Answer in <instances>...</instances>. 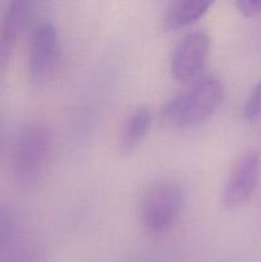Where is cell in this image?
<instances>
[{
	"mask_svg": "<svg viewBox=\"0 0 261 262\" xmlns=\"http://www.w3.org/2000/svg\"><path fill=\"white\" fill-rule=\"evenodd\" d=\"M223 100V82L215 76L200 77L166 102L164 118L173 127H194L211 118Z\"/></svg>",
	"mask_w": 261,
	"mask_h": 262,
	"instance_id": "cell-1",
	"label": "cell"
},
{
	"mask_svg": "<svg viewBox=\"0 0 261 262\" xmlns=\"http://www.w3.org/2000/svg\"><path fill=\"white\" fill-rule=\"evenodd\" d=\"M53 141L45 125L30 124L20 132L13 152L15 181L26 188L36 187L45 177Z\"/></svg>",
	"mask_w": 261,
	"mask_h": 262,
	"instance_id": "cell-2",
	"label": "cell"
},
{
	"mask_svg": "<svg viewBox=\"0 0 261 262\" xmlns=\"http://www.w3.org/2000/svg\"><path fill=\"white\" fill-rule=\"evenodd\" d=\"M184 193L173 181H159L145 192L141 201V223L147 233L163 235L170 232L181 217Z\"/></svg>",
	"mask_w": 261,
	"mask_h": 262,
	"instance_id": "cell-3",
	"label": "cell"
},
{
	"mask_svg": "<svg viewBox=\"0 0 261 262\" xmlns=\"http://www.w3.org/2000/svg\"><path fill=\"white\" fill-rule=\"evenodd\" d=\"M59 58V37L55 25L48 19L32 27L28 42V71L35 83H42L55 71Z\"/></svg>",
	"mask_w": 261,
	"mask_h": 262,
	"instance_id": "cell-4",
	"label": "cell"
},
{
	"mask_svg": "<svg viewBox=\"0 0 261 262\" xmlns=\"http://www.w3.org/2000/svg\"><path fill=\"white\" fill-rule=\"evenodd\" d=\"M261 174V159L255 151H247L235 160L225 182L223 205L234 210L247 205L252 199Z\"/></svg>",
	"mask_w": 261,
	"mask_h": 262,
	"instance_id": "cell-5",
	"label": "cell"
},
{
	"mask_svg": "<svg viewBox=\"0 0 261 262\" xmlns=\"http://www.w3.org/2000/svg\"><path fill=\"white\" fill-rule=\"evenodd\" d=\"M210 55V37L205 31L194 30L177 43L171 56V73L179 82H193L201 77Z\"/></svg>",
	"mask_w": 261,
	"mask_h": 262,
	"instance_id": "cell-6",
	"label": "cell"
},
{
	"mask_svg": "<svg viewBox=\"0 0 261 262\" xmlns=\"http://www.w3.org/2000/svg\"><path fill=\"white\" fill-rule=\"evenodd\" d=\"M31 12V3L25 0L10 2L0 23V76L7 67L18 36L25 28Z\"/></svg>",
	"mask_w": 261,
	"mask_h": 262,
	"instance_id": "cell-7",
	"label": "cell"
},
{
	"mask_svg": "<svg viewBox=\"0 0 261 262\" xmlns=\"http://www.w3.org/2000/svg\"><path fill=\"white\" fill-rule=\"evenodd\" d=\"M153 125V114L146 106L133 110L125 119L119 136V151L123 155L133 152L150 132Z\"/></svg>",
	"mask_w": 261,
	"mask_h": 262,
	"instance_id": "cell-8",
	"label": "cell"
},
{
	"mask_svg": "<svg viewBox=\"0 0 261 262\" xmlns=\"http://www.w3.org/2000/svg\"><path fill=\"white\" fill-rule=\"evenodd\" d=\"M212 5L205 0H186L176 2L169 7L165 15V25L170 30H181L204 17Z\"/></svg>",
	"mask_w": 261,
	"mask_h": 262,
	"instance_id": "cell-9",
	"label": "cell"
},
{
	"mask_svg": "<svg viewBox=\"0 0 261 262\" xmlns=\"http://www.w3.org/2000/svg\"><path fill=\"white\" fill-rule=\"evenodd\" d=\"M17 232L14 214L7 207H0V257L7 255L12 247Z\"/></svg>",
	"mask_w": 261,
	"mask_h": 262,
	"instance_id": "cell-10",
	"label": "cell"
},
{
	"mask_svg": "<svg viewBox=\"0 0 261 262\" xmlns=\"http://www.w3.org/2000/svg\"><path fill=\"white\" fill-rule=\"evenodd\" d=\"M243 117L248 122H252L261 117V79L253 87L247 101H246Z\"/></svg>",
	"mask_w": 261,
	"mask_h": 262,
	"instance_id": "cell-11",
	"label": "cell"
},
{
	"mask_svg": "<svg viewBox=\"0 0 261 262\" xmlns=\"http://www.w3.org/2000/svg\"><path fill=\"white\" fill-rule=\"evenodd\" d=\"M10 262H45V255L36 246H26L15 253Z\"/></svg>",
	"mask_w": 261,
	"mask_h": 262,
	"instance_id": "cell-12",
	"label": "cell"
},
{
	"mask_svg": "<svg viewBox=\"0 0 261 262\" xmlns=\"http://www.w3.org/2000/svg\"><path fill=\"white\" fill-rule=\"evenodd\" d=\"M235 7L245 17H261V0H240L235 3Z\"/></svg>",
	"mask_w": 261,
	"mask_h": 262,
	"instance_id": "cell-13",
	"label": "cell"
}]
</instances>
